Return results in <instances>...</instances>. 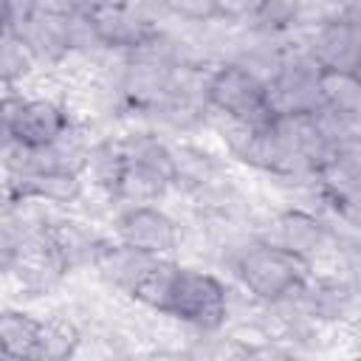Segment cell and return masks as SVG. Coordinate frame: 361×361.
<instances>
[{"instance_id":"obj_19","label":"cell","mask_w":361,"mask_h":361,"mask_svg":"<svg viewBox=\"0 0 361 361\" xmlns=\"http://www.w3.org/2000/svg\"><path fill=\"white\" fill-rule=\"evenodd\" d=\"M262 0H217V20L228 25H245L257 11Z\"/></svg>"},{"instance_id":"obj_18","label":"cell","mask_w":361,"mask_h":361,"mask_svg":"<svg viewBox=\"0 0 361 361\" xmlns=\"http://www.w3.org/2000/svg\"><path fill=\"white\" fill-rule=\"evenodd\" d=\"M169 17L178 23H209L217 20V0H166L164 3Z\"/></svg>"},{"instance_id":"obj_12","label":"cell","mask_w":361,"mask_h":361,"mask_svg":"<svg viewBox=\"0 0 361 361\" xmlns=\"http://www.w3.org/2000/svg\"><path fill=\"white\" fill-rule=\"evenodd\" d=\"M107 234H102L93 220L87 217H71L54 212L48 226H45V240L51 254L59 259L65 274H79V271H93V259L99 254V245L104 243Z\"/></svg>"},{"instance_id":"obj_9","label":"cell","mask_w":361,"mask_h":361,"mask_svg":"<svg viewBox=\"0 0 361 361\" xmlns=\"http://www.w3.org/2000/svg\"><path fill=\"white\" fill-rule=\"evenodd\" d=\"M322 214L353 231H361V172L353 158L336 147L313 175Z\"/></svg>"},{"instance_id":"obj_14","label":"cell","mask_w":361,"mask_h":361,"mask_svg":"<svg viewBox=\"0 0 361 361\" xmlns=\"http://www.w3.org/2000/svg\"><path fill=\"white\" fill-rule=\"evenodd\" d=\"M11 31L20 34V39L31 48L42 71H59L71 59V42H68V17L45 14L34 8L25 20H20Z\"/></svg>"},{"instance_id":"obj_2","label":"cell","mask_w":361,"mask_h":361,"mask_svg":"<svg viewBox=\"0 0 361 361\" xmlns=\"http://www.w3.org/2000/svg\"><path fill=\"white\" fill-rule=\"evenodd\" d=\"M228 279L237 282L248 296L257 302H279L285 296H293L307 276L313 274L310 262L299 254L268 243L262 237H248L228 259L226 265Z\"/></svg>"},{"instance_id":"obj_3","label":"cell","mask_w":361,"mask_h":361,"mask_svg":"<svg viewBox=\"0 0 361 361\" xmlns=\"http://www.w3.org/2000/svg\"><path fill=\"white\" fill-rule=\"evenodd\" d=\"M121 149H124V175L118 186V209L135 206V203H161L166 200L178 166L172 155V144L164 133L135 124L127 133H118Z\"/></svg>"},{"instance_id":"obj_11","label":"cell","mask_w":361,"mask_h":361,"mask_svg":"<svg viewBox=\"0 0 361 361\" xmlns=\"http://www.w3.org/2000/svg\"><path fill=\"white\" fill-rule=\"evenodd\" d=\"M161 259L164 257L147 254V251L133 248V245L116 240L113 234H107L104 243L99 245L96 259H93V274L107 293L121 296V299H133L135 288L152 274V268Z\"/></svg>"},{"instance_id":"obj_6","label":"cell","mask_w":361,"mask_h":361,"mask_svg":"<svg viewBox=\"0 0 361 361\" xmlns=\"http://www.w3.org/2000/svg\"><path fill=\"white\" fill-rule=\"evenodd\" d=\"M76 118L79 116L59 96H31L20 87L3 90V141L39 149L59 141Z\"/></svg>"},{"instance_id":"obj_5","label":"cell","mask_w":361,"mask_h":361,"mask_svg":"<svg viewBox=\"0 0 361 361\" xmlns=\"http://www.w3.org/2000/svg\"><path fill=\"white\" fill-rule=\"evenodd\" d=\"M288 45L282 54L279 68L274 76L265 82V96L268 107L274 116H302V113H316L324 104L322 96V68L310 56L302 25L285 34Z\"/></svg>"},{"instance_id":"obj_21","label":"cell","mask_w":361,"mask_h":361,"mask_svg":"<svg viewBox=\"0 0 361 361\" xmlns=\"http://www.w3.org/2000/svg\"><path fill=\"white\" fill-rule=\"evenodd\" d=\"M341 149L353 158V164L358 166V172H361V141H350V144H341Z\"/></svg>"},{"instance_id":"obj_7","label":"cell","mask_w":361,"mask_h":361,"mask_svg":"<svg viewBox=\"0 0 361 361\" xmlns=\"http://www.w3.org/2000/svg\"><path fill=\"white\" fill-rule=\"evenodd\" d=\"M110 234L133 248L155 257H178L183 251L186 226L158 203H135L116 209Z\"/></svg>"},{"instance_id":"obj_1","label":"cell","mask_w":361,"mask_h":361,"mask_svg":"<svg viewBox=\"0 0 361 361\" xmlns=\"http://www.w3.org/2000/svg\"><path fill=\"white\" fill-rule=\"evenodd\" d=\"M133 305L214 333L231 322V285L212 268L164 257L135 288Z\"/></svg>"},{"instance_id":"obj_22","label":"cell","mask_w":361,"mask_h":361,"mask_svg":"<svg viewBox=\"0 0 361 361\" xmlns=\"http://www.w3.org/2000/svg\"><path fill=\"white\" fill-rule=\"evenodd\" d=\"M350 330H353V333H355V338H358V341H361V316H358V322H355V324H353V327H350Z\"/></svg>"},{"instance_id":"obj_16","label":"cell","mask_w":361,"mask_h":361,"mask_svg":"<svg viewBox=\"0 0 361 361\" xmlns=\"http://www.w3.org/2000/svg\"><path fill=\"white\" fill-rule=\"evenodd\" d=\"M39 68L37 56L31 54V48L20 39L17 31L3 28V56H0V73H3V90H14L23 87L25 79H31Z\"/></svg>"},{"instance_id":"obj_8","label":"cell","mask_w":361,"mask_h":361,"mask_svg":"<svg viewBox=\"0 0 361 361\" xmlns=\"http://www.w3.org/2000/svg\"><path fill=\"white\" fill-rule=\"evenodd\" d=\"M209 107L248 124H268L274 118L265 96V79L240 62H220L214 68L209 82Z\"/></svg>"},{"instance_id":"obj_20","label":"cell","mask_w":361,"mask_h":361,"mask_svg":"<svg viewBox=\"0 0 361 361\" xmlns=\"http://www.w3.org/2000/svg\"><path fill=\"white\" fill-rule=\"evenodd\" d=\"M93 3L96 0H34V8L56 17H76V14H87Z\"/></svg>"},{"instance_id":"obj_23","label":"cell","mask_w":361,"mask_h":361,"mask_svg":"<svg viewBox=\"0 0 361 361\" xmlns=\"http://www.w3.org/2000/svg\"><path fill=\"white\" fill-rule=\"evenodd\" d=\"M161 3H166V0H161Z\"/></svg>"},{"instance_id":"obj_13","label":"cell","mask_w":361,"mask_h":361,"mask_svg":"<svg viewBox=\"0 0 361 361\" xmlns=\"http://www.w3.org/2000/svg\"><path fill=\"white\" fill-rule=\"evenodd\" d=\"M87 189V178L59 169H20L3 172V200L34 197L56 209H71Z\"/></svg>"},{"instance_id":"obj_17","label":"cell","mask_w":361,"mask_h":361,"mask_svg":"<svg viewBox=\"0 0 361 361\" xmlns=\"http://www.w3.org/2000/svg\"><path fill=\"white\" fill-rule=\"evenodd\" d=\"M322 107L336 110H361V79L355 73H333L322 71Z\"/></svg>"},{"instance_id":"obj_15","label":"cell","mask_w":361,"mask_h":361,"mask_svg":"<svg viewBox=\"0 0 361 361\" xmlns=\"http://www.w3.org/2000/svg\"><path fill=\"white\" fill-rule=\"evenodd\" d=\"M42 313L6 307L0 313V355L6 361H39Z\"/></svg>"},{"instance_id":"obj_4","label":"cell","mask_w":361,"mask_h":361,"mask_svg":"<svg viewBox=\"0 0 361 361\" xmlns=\"http://www.w3.org/2000/svg\"><path fill=\"white\" fill-rule=\"evenodd\" d=\"M254 234L276 243L302 259L310 262L313 271H338V240L333 223L305 206H279L271 212H259L254 223Z\"/></svg>"},{"instance_id":"obj_10","label":"cell","mask_w":361,"mask_h":361,"mask_svg":"<svg viewBox=\"0 0 361 361\" xmlns=\"http://www.w3.org/2000/svg\"><path fill=\"white\" fill-rule=\"evenodd\" d=\"M296 299L307 316L327 327H353L361 316V293L338 271H313Z\"/></svg>"}]
</instances>
